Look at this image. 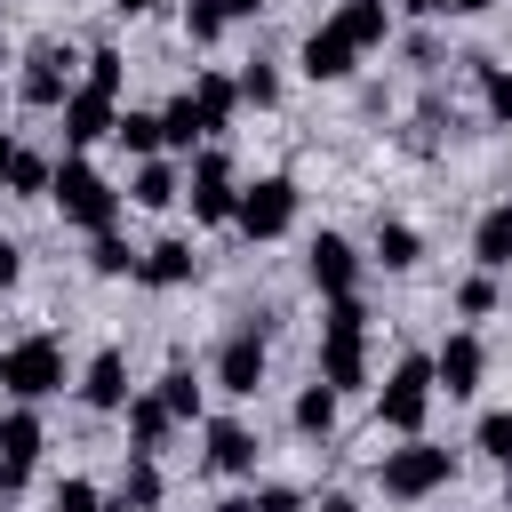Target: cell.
I'll list each match as a JSON object with an SVG mask.
<instances>
[{
    "instance_id": "6da1fadb",
    "label": "cell",
    "mask_w": 512,
    "mask_h": 512,
    "mask_svg": "<svg viewBox=\"0 0 512 512\" xmlns=\"http://www.w3.org/2000/svg\"><path fill=\"white\" fill-rule=\"evenodd\" d=\"M448 480H456V456H448V448H432L424 432H408L400 448H384V456H376V488H384L392 504H424V496H440Z\"/></svg>"
},
{
    "instance_id": "7a4b0ae2",
    "label": "cell",
    "mask_w": 512,
    "mask_h": 512,
    "mask_svg": "<svg viewBox=\"0 0 512 512\" xmlns=\"http://www.w3.org/2000/svg\"><path fill=\"white\" fill-rule=\"evenodd\" d=\"M48 200H56V216H64L72 232H112V216H120V192H112V184H104L80 152H64V160H56Z\"/></svg>"
},
{
    "instance_id": "3957f363",
    "label": "cell",
    "mask_w": 512,
    "mask_h": 512,
    "mask_svg": "<svg viewBox=\"0 0 512 512\" xmlns=\"http://www.w3.org/2000/svg\"><path fill=\"white\" fill-rule=\"evenodd\" d=\"M424 416H432V352H400L392 376L376 384V424L408 440V432H424Z\"/></svg>"
},
{
    "instance_id": "277c9868",
    "label": "cell",
    "mask_w": 512,
    "mask_h": 512,
    "mask_svg": "<svg viewBox=\"0 0 512 512\" xmlns=\"http://www.w3.org/2000/svg\"><path fill=\"white\" fill-rule=\"evenodd\" d=\"M0 392L8 400H56L64 392V344L56 336H16V344H0Z\"/></svg>"
},
{
    "instance_id": "5b68a950",
    "label": "cell",
    "mask_w": 512,
    "mask_h": 512,
    "mask_svg": "<svg viewBox=\"0 0 512 512\" xmlns=\"http://www.w3.org/2000/svg\"><path fill=\"white\" fill-rule=\"evenodd\" d=\"M72 96V48L64 40H32L24 64H16V104L24 112H56Z\"/></svg>"
},
{
    "instance_id": "8992f818",
    "label": "cell",
    "mask_w": 512,
    "mask_h": 512,
    "mask_svg": "<svg viewBox=\"0 0 512 512\" xmlns=\"http://www.w3.org/2000/svg\"><path fill=\"white\" fill-rule=\"evenodd\" d=\"M296 200H304L296 176H256V184L232 200V224H240L248 240H280V232L296 224Z\"/></svg>"
},
{
    "instance_id": "52a82bcc",
    "label": "cell",
    "mask_w": 512,
    "mask_h": 512,
    "mask_svg": "<svg viewBox=\"0 0 512 512\" xmlns=\"http://www.w3.org/2000/svg\"><path fill=\"white\" fill-rule=\"evenodd\" d=\"M480 384H488V344H480L472 328L440 336V344H432V392H448V400H472Z\"/></svg>"
},
{
    "instance_id": "ba28073f",
    "label": "cell",
    "mask_w": 512,
    "mask_h": 512,
    "mask_svg": "<svg viewBox=\"0 0 512 512\" xmlns=\"http://www.w3.org/2000/svg\"><path fill=\"white\" fill-rule=\"evenodd\" d=\"M264 368H272V360H264V336H256V328H232V336L216 344V360H208V376H216L224 400H256V392H264Z\"/></svg>"
},
{
    "instance_id": "9c48e42d",
    "label": "cell",
    "mask_w": 512,
    "mask_h": 512,
    "mask_svg": "<svg viewBox=\"0 0 512 512\" xmlns=\"http://www.w3.org/2000/svg\"><path fill=\"white\" fill-rule=\"evenodd\" d=\"M184 200H192V224H232V200H240V184H232V160H224L216 144L192 160V184H184Z\"/></svg>"
},
{
    "instance_id": "30bf717a",
    "label": "cell",
    "mask_w": 512,
    "mask_h": 512,
    "mask_svg": "<svg viewBox=\"0 0 512 512\" xmlns=\"http://www.w3.org/2000/svg\"><path fill=\"white\" fill-rule=\"evenodd\" d=\"M256 456H264V440H256V424H240V416H208V472L216 480H256Z\"/></svg>"
},
{
    "instance_id": "8fae6325",
    "label": "cell",
    "mask_w": 512,
    "mask_h": 512,
    "mask_svg": "<svg viewBox=\"0 0 512 512\" xmlns=\"http://www.w3.org/2000/svg\"><path fill=\"white\" fill-rule=\"evenodd\" d=\"M304 280H312L320 296H352V288H360V248H352L344 232H312V248H304Z\"/></svg>"
},
{
    "instance_id": "7c38bea8",
    "label": "cell",
    "mask_w": 512,
    "mask_h": 512,
    "mask_svg": "<svg viewBox=\"0 0 512 512\" xmlns=\"http://www.w3.org/2000/svg\"><path fill=\"white\" fill-rule=\"evenodd\" d=\"M296 72H304V80H320V88H336V80H352V72H360V48H352L336 24H312V32H304V48H296Z\"/></svg>"
},
{
    "instance_id": "4fadbf2b",
    "label": "cell",
    "mask_w": 512,
    "mask_h": 512,
    "mask_svg": "<svg viewBox=\"0 0 512 512\" xmlns=\"http://www.w3.org/2000/svg\"><path fill=\"white\" fill-rule=\"evenodd\" d=\"M112 112H120V96H104V88H72V96L56 104L64 144H72V152H80V144H104V136H112Z\"/></svg>"
},
{
    "instance_id": "5bb4252c",
    "label": "cell",
    "mask_w": 512,
    "mask_h": 512,
    "mask_svg": "<svg viewBox=\"0 0 512 512\" xmlns=\"http://www.w3.org/2000/svg\"><path fill=\"white\" fill-rule=\"evenodd\" d=\"M136 280H144V288H192V280H200V248H192L184 232H168V240H152V248L136 256Z\"/></svg>"
},
{
    "instance_id": "9a60e30c",
    "label": "cell",
    "mask_w": 512,
    "mask_h": 512,
    "mask_svg": "<svg viewBox=\"0 0 512 512\" xmlns=\"http://www.w3.org/2000/svg\"><path fill=\"white\" fill-rule=\"evenodd\" d=\"M128 392H136V384H128V352H120V344H104V352L80 368V400H88L96 416H120V408H128Z\"/></svg>"
},
{
    "instance_id": "2e32d148",
    "label": "cell",
    "mask_w": 512,
    "mask_h": 512,
    "mask_svg": "<svg viewBox=\"0 0 512 512\" xmlns=\"http://www.w3.org/2000/svg\"><path fill=\"white\" fill-rule=\"evenodd\" d=\"M312 376H320L336 400H344V392H360V384H368V336H320Z\"/></svg>"
},
{
    "instance_id": "e0dca14e",
    "label": "cell",
    "mask_w": 512,
    "mask_h": 512,
    "mask_svg": "<svg viewBox=\"0 0 512 512\" xmlns=\"http://www.w3.org/2000/svg\"><path fill=\"white\" fill-rule=\"evenodd\" d=\"M128 456H160L168 448V432H176V416H168V400L160 392H128Z\"/></svg>"
},
{
    "instance_id": "ac0fdd59",
    "label": "cell",
    "mask_w": 512,
    "mask_h": 512,
    "mask_svg": "<svg viewBox=\"0 0 512 512\" xmlns=\"http://www.w3.org/2000/svg\"><path fill=\"white\" fill-rule=\"evenodd\" d=\"M328 24H336V32H344L360 56L392 40V8H384V0H336V16H328Z\"/></svg>"
},
{
    "instance_id": "d6986e66",
    "label": "cell",
    "mask_w": 512,
    "mask_h": 512,
    "mask_svg": "<svg viewBox=\"0 0 512 512\" xmlns=\"http://www.w3.org/2000/svg\"><path fill=\"white\" fill-rule=\"evenodd\" d=\"M184 96L200 104L208 136H224V128H232V112H240V80H232V72H192V88H184Z\"/></svg>"
},
{
    "instance_id": "ffe728a7",
    "label": "cell",
    "mask_w": 512,
    "mask_h": 512,
    "mask_svg": "<svg viewBox=\"0 0 512 512\" xmlns=\"http://www.w3.org/2000/svg\"><path fill=\"white\" fill-rule=\"evenodd\" d=\"M128 200H136V208H152V216H160V208H176V200H184V176H176V160H160V152H152V160H136V176H128Z\"/></svg>"
},
{
    "instance_id": "44dd1931",
    "label": "cell",
    "mask_w": 512,
    "mask_h": 512,
    "mask_svg": "<svg viewBox=\"0 0 512 512\" xmlns=\"http://www.w3.org/2000/svg\"><path fill=\"white\" fill-rule=\"evenodd\" d=\"M368 248H376V264H384V272H416V264H424V232H416V224H400V216H376Z\"/></svg>"
},
{
    "instance_id": "7402d4cb",
    "label": "cell",
    "mask_w": 512,
    "mask_h": 512,
    "mask_svg": "<svg viewBox=\"0 0 512 512\" xmlns=\"http://www.w3.org/2000/svg\"><path fill=\"white\" fill-rule=\"evenodd\" d=\"M336 408H344V400H336V392H328V384L312 376V384L296 392V408H288V424H296L304 440H328V432H336Z\"/></svg>"
},
{
    "instance_id": "603a6c76",
    "label": "cell",
    "mask_w": 512,
    "mask_h": 512,
    "mask_svg": "<svg viewBox=\"0 0 512 512\" xmlns=\"http://www.w3.org/2000/svg\"><path fill=\"white\" fill-rule=\"evenodd\" d=\"M48 184H56V160L32 152V144H16V160H8V200H48Z\"/></svg>"
},
{
    "instance_id": "cb8c5ba5",
    "label": "cell",
    "mask_w": 512,
    "mask_h": 512,
    "mask_svg": "<svg viewBox=\"0 0 512 512\" xmlns=\"http://www.w3.org/2000/svg\"><path fill=\"white\" fill-rule=\"evenodd\" d=\"M472 264H480V272H504V264H512V216H504V208H488V216L472 224Z\"/></svg>"
},
{
    "instance_id": "d4e9b609",
    "label": "cell",
    "mask_w": 512,
    "mask_h": 512,
    "mask_svg": "<svg viewBox=\"0 0 512 512\" xmlns=\"http://www.w3.org/2000/svg\"><path fill=\"white\" fill-rule=\"evenodd\" d=\"M112 144H120L128 160H152V152H160V112H136V104L112 112Z\"/></svg>"
},
{
    "instance_id": "484cf974",
    "label": "cell",
    "mask_w": 512,
    "mask_h": 512,
    "mask_svg": "<svg viewBox=\"0 0 512 512\" xmlns=\"http://www.w3.org/2000/svg\"><path fill=\"white\" fill-rule=\"evenodd\" d=\"M136 256L144 248H128L120 232H88V272L96 280H136Z\"/></svg>"
},
{
    "instance_id": "4316f807",
    "label": "cell",
    "mask_w": 512,
    "mask_h": 512,
    "mask_svg": "<svg viewBox=\"0 0 512 512\" xmlns=\"http://www.w3.org/2000/svg\"><path fill=\"white\" fill-rule=\"evenodd\" d=\"M464 64H472V80H480V112H488L496 128H512V72L488 64V56H464Z\"/></svg>"
},
{
    "instance_id": "83f0119b",
    "label": "cell",
    "mask_w": 512,
    "mask_h": 512,
    "mask_svg": "<svg viewBox=\"0 0 512 512\" xmlns=\"http://www.w3.org/2000/svg\"><path fill=\"white\" fill-rule=\"evenodd\" d=\"M120 496H128L136 512H152V504L168 496V480H160V456H128V472H120Z\"/></svg>"
},
{
    "instance_id": "f1b7e54d",
    "label": "cell",
    "mask_w": 512,
    "mask_h": 512,
    "mask_svg": "<svg viewBox=\"0 0 512 512\" xmlns=\"http://www.w3.org/2000/svg\"><path fill=\"white\" fill-rule=\"evenodd\" d=\"M200 136H208V120H200V104H192V96H176V104L160 112V144H176V152H192Z\"/></svg>"
},
{
    "instance_id": "f546056e",
    "label": "cell",
    "mask_w": 512,
    "mask_h": 512,
    "mask_svg": "<svg viewBox=\"0 0 512 512\" xmlns=\"http://www.w3.org/2000/svg\"><path fill=\"white\" fill-rule=\"evenodd\" d=\"M160 400H168V416H176V424H200V376H192L184 360L160 376Z\"/></svg>"
},
{
    "instance_id": "4dcf8cb0",
    "label": "cell",
    "mask_w": 512,
    "mask_h": 512,
    "mask_svg": "<svg viewBox=\"0 0 512 512\" xmlns=\"http://www.w3.org/2000/svg\"><path fill=\"white\" fill-rule=\"evenodd\" d=\"M224 32H232V16H224L216 0H184V40H192V48H216Z\"/></svg>"
},
{
    "instance_id": "1f68e13d",
    "label": "cell",
    "mask_w": 512,
    "mask_h": 512,
    "mask_svg": "<svg viewBox=\"0 0 512 512\" xmlns=\"http://www.w3.org/2000/svg\"><path fill=\"white\" fill-rule=\"evenodd\" d=\"M48 512H104V488H96L88 472H64V480L48 488Z\"/></svg>"
},
{
    "instance_id": "d6a6232c",
    "label": "cell",
    "mask_w": 512,
    "mask_h": 512,
    "mask_svg": "<svg viewBox=\"0 0 512 512\" xmlns=\"http://www.w3.org/2000/svg\"><path fill=\"white\" fill-rule=\"evenodd\" d=\"M448 304H456V312H464V320H488V312H496V272H464V280H456V296H448Z\"/></svg>"
},
{
    "instance_id": "836d02e7",
    "label": "cell",
    "mask_w": 512,
    "mask_h": 512,
    "mask_svg": "<svg viewBox=\"0 0 512 512\" xmlns=\"http://www.w3.org/2000/svg\"><path fill=\"white\" fill-rule=\"evenodd\" d=\"M320 336H368V304H360V288H352V296H328Z\"/></svg>"
},
{
    "instance_id": "e575fe53",
    "label": "cell",
    "mask_w": 512,
    "mask_h": 512,
    "mask_svg": "<svg viewBox=\"0 0 512 512\" xmlns=\"http://www.w3.org/2000/svg\"><path fill=\"white\" fill-rule=\"evenodd\" d=\"M240 104L272 112V104H280V72H272V64H248V72H240Z\"/></svg>"
},
{
    "instance_id": "d590c367",
    "label": "cell",
    "mask_w": 512,
    "mask_h": 512,
    "mask_svg": "<svg viewBox=\"0 0 512 512\" xmlns=\"http://www.w3.org/2000/svg\"><path fill=\"white\" fill-rule=\"evenodd\" d=\"M472 440H480V456H496V464H504V456H512V408H488Z\"/></svg>"
},
{
    "instance_id": "8d00e7d4",
    "label": "cell",
    "mask_w": 512,
    "mask_h": 512,
    "mask_svg": "<svg viewBox=\"0 0 512 512\" xmlns=\"http://www.w3.org/2000/svg\"><path fill=\"white\" fill-rule=\"evenodd\" d=\"M120 80H128V64H120V48H88V88H104V96H120Z\"/></svg>"
},
{
    "instance_id": "74e56055",
    "label": "cell",
    "mask_w": 512,
    "mask_h": 512,
    "mask_svg": "<svg viewBox=\"0 0 512 512\" xmlns=\"http://www.w3.org/2000/svg\"><path fill=\"white\" fill-rule=\"evenodd\" d=\"M248 512H304V496H296V488H256Z\"/></svg>"
},
{
    "instance_id": "f35d334b",
    "label": "cell",
    "mask_w": 512,
    "mask_h": 512,
    "mask_svg": "<svg viewBox=\"0 0 512 512\" xmlns=\"http://www.w3.org/2000/svg\"><path fill=\"white\" fill-rule=\"evenodd\" d=\"M16 280H24V248H16V240H8V232H0V296H8V288H16Z\"/></svg>"
},
{
    "instance_id": "ab89813d",
    "label": "cell",
    "mask_w": 512,
    "mask_h": 512,
    "mask_svg": "<svg viewBox=\"0 0 512 512\" xmlns=\"http://www.w3.org/2000/svg\"><path fill=\"white\" fill-rule=\"evenodd\" d=\"M408 56H416V72H440V40H432V32H416V40H408Z\"/></svg>"
},
{
    "instance_id": "60d3db41",
    "label": "cell",
    "mask_w": 512,
    "mask_h": 512,
    "mask_svg": "<svg viewBox=\"0 0 512 512\" xmlns=\"http://www.w3.org/2000/svg\"><path fill=\"white\" fill-rule=\"evenodd\" d=\"M312 512H360V496H344V488H328V496H320Z\"/></svg>"
},
{
    "instance_id": "b9f144b4",
    "label": "cell",
    "mask_w": 512,
    "mask_h": 512,
    "mask_svg": "<svg viewBox=\"0 0 512 512\" xmlns=\"http://www.w3.org/2000/svg\"><path fill=\"white\" fill-rule=\"evenodd\" d=\"M400 8H408L416 24H432V16H448V0H400Z\"/></svg>"
},
{
    "instance_id": "7bdbcfd3",
    "label": "cell",
    "mask_w": 512,
    "mask_h": 512,
    "mask_svg": "<svg viewBox=\"0 0 512 512\" xmlns=\"http://www.w3.org/2000/svg\"><path fill=\"white\" fill-rule=\"evenodd\" d=\"M488 8H504V0H448V16H488Z\"/></svg>"
},
{
    "instance_id": "ee69618b",
    "label": "cell",
    "mask_w": 512,
    "mask_h": 512,
    "mask_svg": "<svg viewBox=\"0 0 512 512\" xmlns=\"http://www.w3.org/2000/svg\"><path fill=\"white\" fill-rule=\"evenodd\" d=\"M8 160H16V136L0 128V192H8Z\"/></svg>"
},
{
    "instance_id": "f6af8a7d",
    "label": "cell",
    "mask_w": 512,
    "mask_h": 512,
    "mask_svg": "<svg viewBox=\"0 0 512 512\" xmlns=\"http://www.w3.org/2000/svg\"><path fill=\"white\" fill-rule=\"evenodd\" d=\"M216 8H224V16H232V24H240V16H256V8H264V0H216Z\"/></svg>"
},
{
    "instance_id": "bcb514c9",
    "label": "cell",
    "mask_w": 512,
    "mask_h": 512,
    "mask_svg": "<svg viewBox=\"0 0 512 512\" xmlns=\"http://www.w3.org/2000/svg\"><path fill=\"white\" fill-rule=\"evenodd\" d=\"M112 8H120V16H152L160 0H112Z\"/></svg>"
},
{
    "instance_id": "7dc6e473",
    "label": "cell",
    "mask_w": 512,
    "mask_h": 512,
    "mask_svg": "<svg viewBox=\"0 0 512 512\" xmlns=\"http://www.w3.org/2000/svg\"><path fill=\"white\" fill-rule=\"evenodd\" d=\"M104 512H136V504H128V496H112V504H104Z\"/></svg>"
},
{
    "instance_id": "c3c4849f",
    "label": "cell",
    "mask_w": 512,
    "mask_h": 512,
    "mask_svg": "<svg viewBox=\"0 0 512 512\" xmlns=\"http://www.w3.org/2000/svg\"><path fill=\"white\" fill-rule=\"evenodd\" d=\"M496 208H504V216H512V184H504V200H496Z\"/></svg>"
},
{
    "instance_id": "681fc988",
    "label": "cell",
    "mask_w": 512,
    "mask_h": 512,
    "mask_svg": "<svg viewBox=\"0 0 512 512\" xmlns=\"http://www.w3.org/2000/svg\"><path fill=\"white\" fill-rule=\"evenodd\" d=\"M8 96H16V88H0V112H8Z\"/></svg>"
},
{
    "instance_id": "f907efd6",
    "label": "cell",
    "mask_w": 512,
    "mask_h": 512,
    "mask_svg": "<svg viewBox=\"0 0 512 512\" xmlns=\"http://www.w3.org/2000/svg\"><path fill=\"white\" fill-rule=\"evenodd\" d=\"M504 512H512V480H504Z\"/></svg>"
},
{
    "instance_id": "816d5d0a",
    "label": "cell",
    "mask_w": 512,
    "mask_h": 512,
    "mask_svg": "<svg viewBox=\"0 0 512 512\" xmlns=\"http://www.w3.org/2000/svg\"><path fill=\"white\" fill-rule=\"evenodd\" d=\"M0 64H8V40H0Z\"/></svg>"
},
{
    "instance_id": "f5cc1de1",
    "label": "cell",
    "mask_w": 512,
    "mask_h": 512,
    "mask_svg": "<svg viewBox=\"0 0 512 512\" xmlns=\"http://www.w3.org/2000/svg\"><path fill=\"white\" fill-rule=\"evenodd\" d=\"M0 512H8V504H0Z\"/></svg>"
}]
</instances>
